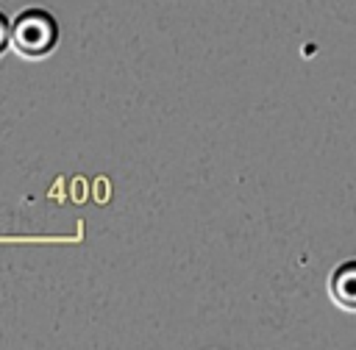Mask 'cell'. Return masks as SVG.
<instances>
[{
  "label": "cell",
  "instance_id": "1",
  "mask_svg": "<svg viewBox=\"0 0 356 350\" xmlns=\"http://www.w3.org/2000/svg\"><path fill=\"white\" fill-rule=\"evenodd\" d=\"M58 44V22L42 6H28L11 19V47L22 58H44Z\"/></svg>",
  "mask_w": 356,
  "mask_h": 350
},
{
  "label": "cell",
  "instance_id": "2",
  "mask_svg": "<svg viewBox=\"0 0 356 350\" xmlns=\"http://www.w3.org/2000/svg\"><path fill=\"white\" fill-rule=\"evenodd\" d=\"M328 297L337 308L356 314V258L339 261L328 275Z\"/></svg>",
  "mask_w": 356,
  "mask_h": 350
},
{
  "label": "cell",
  "instance_id": "3",
  "mask_svg": "<svg viewBox=\"0 0 356 350\" xmlns=\"http://www.w3.org/2000/svg\"><path fill=\"white\" fill-rule=\"evenodd\" d=\"M11 47V19L0 11V56Z\"/></svg>",
  "mask_w": 356,
  "mask_h": 350
}]
</instances>
